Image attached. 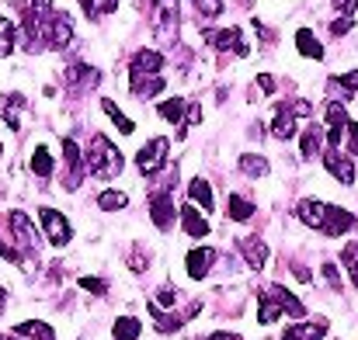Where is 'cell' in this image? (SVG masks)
I'll return each mask as SVG.
<instances>
[{"label": "cell", "mask_w": 358, "mask_h": 340, "mask_svg": "<svg viewBox=\"0 0 358 340\" xmlns=\"http://www.w3.org/2000/svg\"><path fill=\"white\" fill-rule=\"evenodd\" d=\"M153 3V24L164 38H174L178 31V0H150Z\"/></svg>", "instance_id": "52a82bcc"}, {"label": "cell", "mask_w": 358, "mask_h": 340, "mask_svg": "<svg viewBox=\"0 0 358 340\" xmlns=\"http://www.w3.org/2000/svg\"><path fill=\"white\" fill-rule=\"evenodd\" d=\"M167 153H171V139H164V135L150 139V142L136 153V167H139V174H143V177H157V174L167 167Z\"/></svg>", "instance_id": "3957f363"}, {"label": "cell", "mask_w": 358, "mask_h": 340, "mask_svg": "<svg viewBox=\"0 0 358 340\" xmlns=\"http://www.w3.org/2000/svg\"><path fill=\"white\" fill-rule=\"evenodd\" d=\"M188 105L181 101V98H167V101H160V108H157V114L164 118V121H174V125H181L185 128V118H188Z\"/></svg>", "instance_id": "d4e9b609"}, {"label": "cell", "mask_w": 358, "mask_h": 340, "mask_svg": "<svg viewBox=\"0 0 358 340\" xmlns=\"http://www.w3.org/2000/svg\"><path fill=\"white\" fill-rule=\"evenodd\" d=\"M327 320H299L296 327H285L282 340H324Z\"/></svg>", "instance_id": "2e32d148"}, {"label": "cell", "mask_w": 358, "mask_h": 340, "mask_svg": "<svg viewBox=\"0 0 358 340\" xmlns=\"http://www.w3.org/2000/svg\"><path fill=\"white\" fill-rule=\"evenodd\" d=\"M178 219H181V229H185L188 236H195V239H199V236H209V229H213L195 205H181V216H178Z\"/></svg>", "instance_id": "ac0fdd59"}, {"label": "cell", "mask_w": 358, "mask_h": 340, "mask_svg": "<svg viewBox=\"0 0 358 340\" xmlns=\"http://www.w3.org/2000/svg\"><path fill=\"white\" fill-rule=\"evenodd\" d=\"M80 288H84V292H94V295H105V292H108V285L98 281V278H80Z\"/></svg>", "instance_id": "f35d334b"}, {"label": "cell", "mask_w": 358, "mask_h": 340, "mask_svg": "<svg viewBox=\"0 0 358 340\" xmlns=\"http://www.w3.org/2000/svg\"><path fill=\"white\" fill-rule=\"evenodd\" d=\"M348 153L358 156V121H348Z\"/></svg>", "instance_id": "b9f144b4"}, {"label": "cell", "mask_w": 358, "mask_h": 340, "mask_svg": "<svg viewBox=\"0 0 358 340\" xmlns=\"http://www.w3.org/2000/svg\"><path fill=\"white\" fill-rule=\"evenodd\" d=\"M195 3V10H199V17H220L223 14V0H192Z\"/></svg>", "instance_id": "d590c367"}, {"label": "cell", "mask_w": 358, "mask_h": 340, "mask_svg": "<svg viewBox=\"0 0 358 340\" xmlns=\"http://www.w3.org/2000/svg\"><path fill=\"white\" fill-rule=\"evenodd\" d=\"M341 264H345V271H348V278L355 281V288H358V257L352 253V250H345L341 253Z\"/></svg>", "instance_id": "74e56055"}, {"label": "cell", "mask_w": 358, "mask_h": 340, "mask_svg": "<svg viewBox=\"0 0 358 340\" xmlns=\"http://www.w3.org/2000/svg\"><path fill=\"white\" fill-rule=\"evenodd\" d=\"M146 309H150V316H153V323H157V330H160V334H174V330H181V323L188 320V316L164 313V306H157V302H146Z\"/></svg>", "instance_id": "603a6c76"}, {"label": "cell", "mask_w": 358, "mask_h": 340, "mask_svg": "<svg viewBox=\"0 0 358 340\" xmlns=\"http://www.w3.org/2000/svg\"><path fill=\"white\" fill-rule=\"evenodd\" d=\"M0 153H3V146H0Z\"/></svg>", "instance_id": "f907efd6"}, {"label": "cell", "mask_w": 358, "mask_h": 340, "mask_svg": "<svg viewBox=\"0 0 358 340\" xmlns=\"http://www.w3.org/2000/svg\"><path fill=\"white\" fill-rule=\"evenodd\" d=\"M174 216H181L174 209V195L171 191H153L150 195V219L157 229H171L174 226Z\"/></svg>", "instance_id": "8992f818"}, {"label": "cell", "mask_w": 358, "mask_h": 340, "mask_svg": "<svg viewBox=\"0 0 358 340\" xmlns=\"http://www.w3.org/2000/svg\"><path fill=\"white\" fill-rule=\"evenodd\" d=\"M14 42H17V28H14V21H7L0 14V56H10L14 52Z\"/></svg>", "instance_id": "f546056e"}, {"label": "cell", "mask_w": 358, "mask_h": 340, "mask_svg": "<svg viewBox=\"0 0 358 340\" xmlns=\"http://www.w3.org/2000/svg\"><path fill=\"white\" fill-rule=\"evenodd\" d=\"M240 250H243L247 267H254V271H261V267H264V260H268V246H264V239L247 236V239H240Z\"/></svg>", "instance_id": "d6986e66"}, {"label": "cell", "mask_w": 358, "mask_h": 340, "mask_svg": "<svg viewBox=\"0 0 358 340\" xmlns=\"http://www.w3.org/2000/svg\"><path fill=\"white\" fill-rule=\"evenodd\" d=\"M278 295H282V306H285V313H289L292 320H306V306H303L292 292H285V288L278 285Z\"/></svg>", "instance_id": "836d02e7"}, {"label": "cell", "mask_w": 358, "mask_h": 340, "mask_svg": "<svg viewBox=\"0 0 358 340\" xmlns=\"http://www.w3.org/2000/svg\"><path fill=\"white\" fill-rule=\"evenodd\" d=\"M348 31H352V17H338V21L331 24V35H338V38L348 35Z\"/></svg>", "instance_id": "ab89813d"}, {"label": "cell", "mask_w": 358, "mask_h": 340, "mask_svg": "<svg viewBox=\"0 0 358 340\" xmlns=\"http://www.w3.org/2000/svg\"><path fill=\"white\" fill-rule=\"evenodd\" d=\"M254 84H257V91H261V94H275V77H268V73H261V77H257Z\"/></svg>", "instance_id": "60d3db41"}, {"label": "cell", "mask_w": 358, "mask_h": 340, "mask_svg": "<svg viewBox=\"0 0 358 340\" xmlns=\"http://www.w3.org/2000/svg\"><path fill=\"white\" fill-rule=\"evenodd\" d=\"M139 334H143V323L136 316H119L115 327H112V337L115 340H136Z\"/></svg>", "instance_id": "4316f807"}, {"label": "cell", "mask_w": 358, "mask_h": 340, "mask_svg": "<svg viewBox=\"0 0 358 340\" xmlns=\"http://www.w3.org/2000/svg\"><path fill=\"white\" fill-rule=\"evenodd\" d=\"M237 163H240V170H243L247 177H264V174H268V160L257 156V153H243Z\"/></svg>", "instance_id": "f1b7e54d"}, {"label": "cell", "mask_w": 358, "mask_h": 340, "mask_svg": "<svg viewBox=\"0 0 358 340\" xmlns=\"http://www.w3.org/2000/svg\"><path fill=\"white\" fill-rule=\"evenodd\" d=\"M296 212H299V219H303L306 226L320 229L324 236H345V232H352V229L358 226V219L352 212H345V209H338V205H327V202H313V198L299 202Z\"/></svg>", "instance_id": "6da1fadb"}, {"label": "cell", "mask_w": 358, "mask_h": 340, "mask_svg": "<svg viewBox=\"0 0 358 340\" xmlns=\"http://www.w3.org/2000/svg\"><path fill=\"white\" fill-rule=\"evenodd\" d=\"M3 302H7V288L0 285V306H3Z\"/></svg>", "instance_id": "7dc6e473"}, {"label": "cell", "mask_w": 358, "mask_h": 340, "mask_svg": "<svg viewBox=\"0 0 358 340\" xmlns=\"http://www.w3.org/2000/svg\"><path fill=\"white\" fill-rule=\"evenodd\" d=\"M188 198H192V205H202V212H213V184L206 181V177H192L188 181Z\"/></svg>", "instance_id": "ffe728a7"}, {"label": "cell", "mask_w": 358, "mask_h": 340, "mask_svg": "<svg viewBox=\"0 0 358 340\" xmlns=\"http://www.w3.org/2000/svg\"><path fill=\"white\" fill-rule=\"evenodd\" d=\"M17 108H24V98H21V94H10V98L3 101V121H7V128H10V132H17V128H21V121H17Z\"/></svg>", "instance_id": "4dcf8cb0"}, {"label": "cell", "mask_w": 358, "mask_h": 340, "mask_svg": "<svg viewBox=\"0 0 358 340\" xmlns=\"http://www.w3.org/2000/svg\"><path fill=\"white\" fill-rule=\"evenodd\" d=\"M324 278H327V285H331L334 292H341V288H345V281H341V274H338V264H331V260L324 264Z\"/></svg>", "instance_id": "8d00e7d4"}, {"label": "cell", "mask_w": 358, "mask_h": 340, "mask_svg": "<svg viewBox=\"0 0 358 340\" xmlns=\"http://www.w3.org/2000/svg\"><path fill=\"white\" fill-rule=\"evenodd\" d=\"M167 87V80L157 73V77H132V94L139 98V101H146V98H157L160 91Z\"/></svg>", "instance_id": "cb8c5ba5"}, {"label": "cell", "mask_w": 358, "mask_h": 340, "mask_svg": "<svg viewBox=\"0 0 358 340\" xmlns=\"http://www.w3.org/2000/svg\"><path fill=\"white\" fill-rule=\"evenodd\" d=\"M327 149V135H324V125H310L303 135H299V153L303 160H313V156H324Z\"/></svg>", "instance_id": "9a60e30c"}, {"label": "cell", "mask_w": 358, "mask_h": 340, "mask_svg": "<svg viewBox=\"0 0 358 340\" xmlns=\"http://www.w3.org/2000/svg\"><path fill=\"white\" fill-rule=\"evenodd\" d=\"M38 219H42V229H45V236H49L52 246H66V243L73 239V226H70V219H66L63 212H56V209H38Z\"/></svg>", "instance_id": "5b68a950"}, {"label": "cell", "mask_w": 358, "mask_h": 340, "mask_svg": "<svg viewBox=\"0 0 358 340\" xmlns=\"http://www.w3.org/2000/svg\"><path fill=\"white\" fill-rule=\"evenodd\" d=\"M31 170H35L38 177H49V174H52V156H49L45 146H35V153H31Z\"/></svg>", "instance_id": "1f68e13d"}, {"label": "cell", "mask_w": 358, "mask_h": 340, "mask_svg": "<svg viewBox=\"0 0 358 340\" xmlns=\"http://www.w3.org/2000/svg\"><path fill=\"white\" fill-rule=\"evenodd\" d=\"M129 205V198H125V191H115V188H105L101 195H98V209L101 212H119Z\"/></svg>", "instance_id": "83f0119b"}, {"label": "cell", "mask_w": 358, "mask_h": 340, "mask_svg": "<svg viewBox=\"0 0 358 340\" xmlns=\"http://www.w3.org/2000/svg\"><path fill=\"white\" fill-rule=\"evenodd\" d=\"M63 80H66L70 91H77V87H98L101 73H98L94 66H87V63H70L66 73H63Z\"/></svg>", "instance_id": "5bb4252c"}, {"label": "cell", "mask_w": 358, "mask_h": 340, "mask_svg": "<svg viewBox=\"0 0 358 340\" xmlns=\"http://www.w3.org/2000/svg\"><path fill=\"white\" fill-rule=\"evenodd\" d=\"M292 112L299 118H306V114H313V108H310V101H292Z\"/></svg>", "instance_id": "f6af8a7d"}, {"label": "cell", "mask_w": 358, "mask_h": 340, "mask_svg": "<svg viewBox=\"0 0 358 340\" xmlns=\"http://www.w3.org/2000/svg\"><path fill=\"white\" fill-rule=\"evenodd\" d=\"M14 334H21V337H28V340H56L52 327H49V323H42V320H28V323H17V327H14Z\"/></svg>", "instance_id": "484cf974"}, {"label": "cell", "mask_w": 358, "mask_h": 340, "mask_svg": "<svg viewBox=\"0 0 358 340\" xmlns=\"http://www.w3.org/2000/svg\"><path fill=\"white\" fill-rule=\"evenodd\" d=\"M199 340H240V337L237 334H223V330H220V334H202Z\"/></svg>", "instance_id": "bcb514c9"}, {"label": "cell", "mask_w": 358, "mask_h": 340, "mask_svg": "<svg viewBox=\"0 0 358 340\" xmlns=\"http://www.w3.org/2000/svg\"><path fill=\"white\" fill-rule=\"evenodd\" d=\"M0 340H10V337H3V334H0Z\"/></svg>", "instance_id": "681fc988"}, {"label": "cell", "mask_w": 358, "mask_h": 340, "mask_svg": "<svg viewBox=\"0 0 358 340\" xmlns=\"http://www.w3.org/2000/svg\"><path fill=\"white\" fill-rule=\"evenodd\" d=\"M206 42L220 52H237V56H247V42H243V31L240 28H220V31H206Z\"/></svg>", "instance_id": "ba28073f"}, {"label": "cell", "mask_w": 358, "mask_h": 340, "mask_svg": "<svg viewBox=\"0 0 358 340\" xmlns=\"http://www.w3.org/2000/svg\"><path fill=\"white\" fill-rule=\"evenodd\" d=\"M164 70V56L157 49H143L132 56V66H129V77H157Z\"/></svg>", "instance_id": "7c38bea8"}, {"label": "cell", "mask_w": 358, "mask_h": 340, "mask_svg": "<svg viewBox=\"0 0 358 340\" xmlns=\"http://www.w3.org/2000/svg\"><path fill=\"white\" fill-rule=\"evenodd\" d=\"M296 118H299V114L292 112V105H278V108H275V121H271V135L282 139V142L292 139V135H296Z\"/></svg>", "instance_id": "e0dca14e"}, {"label": "cell", "mask_w": 358, "mask_h": 340, "mask_svg": "<svg viewBox=\"0 0 358 340\" xmlns=\"http://www.w3.org/2000/svg\"><path fill=\"white\" fill-rule=\"evenodd\" d=\"M296 49H299V56H306V59H324V45H320V38L310 31V28H299L296 31Z\"/></svg>", "instance_id": "7402d4cb"}, {"label": "cell", "mask_w": 358, "mask_h": 340, "mask_svg": "<svg viewBox=\"0 0 358 340\" xmlns=\"http://www.w3.org/2000/svg\"><path fill=\"white\" fill-rule=\"evenodd\" d=\"M101 108H105V114H108V118L119 125V132H125V135H129V132H136L132 118H125V114L119 112V105H115V101H108V98H105V101H101Z\"/></svg>", "instance_id": "d6a6232c"}, {"label": "cell", "mask_w": 358, "mask_h": 340, "mask_svg": "<svg viewBox=\"0 0 358 340\" xmlns=\"http://www.w3.org/2000/svg\"><path fill=\"white\" fill-rule=\"evenodd\" d=\"M282 313H285V306H282L278 285H268V288H261V309H257V323H261V327H268V323H275Z\"/></svg>", "instance_id": "8fae6325"}, {"label": "cell", "mask_w": 358, "mask_h": 340, "mask_svg": "<svg viewBox=\"0 0 358 340\" xmlns=\"http://www.w3.org/2000/svg\"><path fill=\"white\" fill-rule=\"evenodd\" d=\"M84 10H87V17H105V14L119 10V0H84Z\"/></svg>", "instance_id": "e575fe53"}, {"label": "cell", "mask_w": 358, "mask_h": 340, "mask_svg": "<svg viewBox=\"0 0 358 340\" xmlns=\"http://www.w3.org/2000/svg\"><path fill=\"white\" fill-rule=\"evenodd\" d=\"M195 121H202V105H188V118H185V125H195ZM181 135H185V128H181Z\"/></svg>", "instance_id": "ee69618b"}, {"label": "cell", "mask_w": 358, "mask_h": 340, "mask_svg": "<svg viewBox=\"0 0 358 340\" xmlns=\"http://www.w3.org/2000/svg\"><path fill=\"white\" fill-rule=\"evenodd\" d=\"M125 160H122L119 146L108 139V135H94L91 146H87V174L91 177H119Z\"/></svg>", "instance_id": "7a4b0ae2"}, {"label": "cell", "mask_w": 358, "mask_h": 340, "mask_svg": "<svg viewBox=\"0 0 358 340\" xmlns=\"http://www.w3.org/2000/svg\"><path fill=\"white\" fill-rule=\"evenodd\" d=\"M254 212H257V205H254L250 198H243V195H230V198H227V216H230V223H250Z\"/></svg>", "instance_id": "44dd1931"}, {"label": "cell", "mask_w": 358, "mask_h": 340, "mask_svg": "<svg viewBox=\"0 0 358 340\" xmlns=\"http://www.w3.org/2000/svg\"><path fill=\"white\" fill-rule=\"evenodd\" d=\"M338 10H341V17H352L355 14V7H358V0H331Z\"/></svg>", "instance_id": "7bdbcfd3"}, {"label": "cell", "mask_w": 358, "mask_h": 340, "mask_svg": "<svg viewBox=\"0 0 358 340\" xmlns=\"http://www.w3.org/2000/svg\"><path fill=\"white\" fill-rule=\"evenodd\" d=\"M70 42H73V21L63 10H56L49 21V49H66Z\"/></svg>", "instance_id": "4fadbf2b"}, {"label": "cell", "mask_w": 358, "mask_h": 340, "mask_svg": "<svg viewBox=\"0 0 358 340\" xmlns=\"http://www.w3.org/2000/svg\"><path fill=\"white\" fill-rule=\"evenodd\" d=\"M324 167H327V174L338 177L341 184H355V163H352L348 156H341V149L327 146V149H324Z\"/></svg>", "instance_id": "9c48e42d"}, {"label": "cell", "mask_w": 358, "mask_h": 340, "mask_svg": "<svg viewBox=\"0 0 358 340\" xmlns=\"http://www.w3.org/2000/svg\"><path fill=\"white\" fill-rule=\"evenodd\" d=\"M348 250H352V253H355V257H358V243H352V246H348Z\"/></svg>", "instance_id": "c3c4849f"}, {"label": "cell", "mask_w": 358, "mask_h": 340, "mask_svg": "<svg viewBox=\"0 0 358 340\" xmlns=\"http://www.w3.org/2000/svg\"><path fill=\"white\" fill-rule=\"evenodd\" d=\"M7 226L14 232V246H17V250H24V253H35V250H38V232H35L31 219H28L21 209L7 212Z\"/></svg>", "instance_id": "277c9868"}, {"label": "cell", "mask_w": 358, "mask_h": 340, "mask_svg": "<svg viewBox=\"0 0 358 340\" xmlns=\"http://www.w3.org/2000/svg\"><path fill=\"white\" fill-rule=\"evenodd\" d=\"M213 260H216V250H213V246H195V250H188V257H185V271H188V278L202 281V278L209 274Z\"/></svg>", "instance_id": "30bf717a"}]
</instances>
